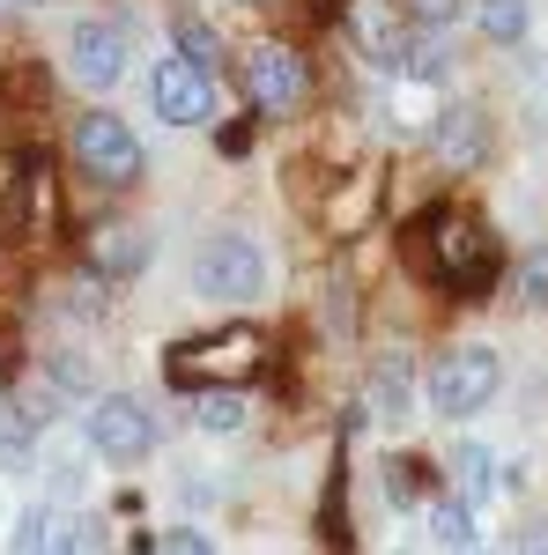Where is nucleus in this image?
<instances>
[{"label": "nucleus", "mask_w": 548, "mask_h": 555, "mask_svg": "<svg viewBox=\"0 0 548 555\" xmlns=\"http://www.w3.org/2000/svg\"><path fill=\"white\" fill-rule=\"evenodd\" d=\"M67 156H75V171L97 178V185H133L141 178V141H133L127 119H112V112H82L75 133H67Z\"/></svg>", "instance_id": "nucleus-4"}, {"label": "nucleus", "mask_w": 548, "mask_h": 555, "mask_svg": "<svg viewBox=\"0 0 548 555\" xmlns=\"http://www.w3.org/2000/svg\"><path fill=\"white\" fill-rule=\"evenodd\" d=\"M253 8H259V0H253Z\"/></svg>", "instance_id": "nucleus-29"}, {"label": "nucleus", "mask_w": 548, "mask_h": 555, "mask_svg": "<svg viewBox=\"0 0 548 555\" xmlns=\"http://www.w3.org/2000/svg\"><path fill=\"white\" fill-rule=\"evenodd\" d=\"M519 555H548V526H534V533L519 541Z\"/></svg>", "instance_id": "nucleus-26"}, {"label": "nucleus", "mask_w": 548, "mask_h": 555, "mask_svg": "<svg viewBox=\"0 0 548 555\" xmlns=\"http://www.w3.org/2000/svg\"><path fill=\"white\" fill-rule=\"evenodd\" d=\"M430 533H437V548H474V504L467 496H437Z\"/></svg>", "instance_id": "nucleus-18"}, {"label": "nucleus", "mask_w": 548, "mask_h": 555, "mask_svg": "<svg viewBox=\"0 0 548 555\" xmlns=\"http://www.w3.org/2000/svg\"><path fill=\"white\" fill-rule=\"evenodd\" d=\"M30 444H38V423H30L23 408H8V415H0V467L8 474L30 467Z\"/></svg>", "instance_id": "nucleus-19"}, {"label": "nucleus", "mask_w": 548, "mask_h": 555, "mask_svg": "<svg viewBox=\"0 0 548 555\" xmlns=\"http://www.w3.org/2000/svg\"><path fill=\"white\" fill-rule=\"evenodd\" d=\"M526 297H534V304H548V245H541L534 259H526Z\"/></svg>", "instance_id": "nucleus-25"}, {"label": "nucleus", "mask_w": 548, "mask_h": 555, "mask_svg": "<svg viewBox=\"0 0 548 555\" xmlns=\"http://www.w3.org/2000/svg\"><path fill=\"white\" fill-rule=\"evenodd\" d=\"M400 75L408 82H445L453 75V44H445V30H408V60H400Z\"/></svg>", "instance_id": "nucleus-16"}, {"label": "nucleus", "mask_w": 548, "mask_h": 555, "mask_svg": "<svg viewBox=\"0 0 548 555\" xmlns=\"http://www.w3.org/2000/svg\"><path fill=\"white\" fill-rule=\"evenodd\" d=\"M215 149H222V156H245V149H253V119H230V127L215 133Z\"/></svg>", "instance_id": "nucleus-23"}, {"label": "nucleus", "mask_w": 548, "mask_h": 555, "mask_svg": "<svg viewBox=\"0 0 548 555\" xmlns=\"http://www.w3.org/2000/svg\"><path fill=\"white\" fill-rule=\"evenodd\" d=\"M364 392H371V415H379L385 429H400L416 415V363H408V356H379Z\"/></svg>", "instance_id": "nucleus-12"}, {"label": "nucleus", "mask_w": 548, "mask_h": 555, "mask_svg": "<svg viewBox=\"0 0 548 555\" xmlns=\"http://www.w3.org/2000/svg\"><path fill=\"white\" fill-rule=\"evenodd\" d=\"M304 96H311V67H304V52L296 44H253L245 52V104H253V119H282V112H304Z\"/></svg>", "instance_id": "nucleus-6"}, {"label": "nucleus", "mask_w": 548, "mask_h": 555, "mask_svg": "<svg viewBox=\"0 0 548 555\" xmlns=\"http://www.w3.org/2000/svg\"><path fill=\"white\" fill-rule=\"evenodd\" d=\"M67 67H75V82L112 89L127 75V30H119L112 15H82V23L67 30Z\"/></svg>", "instance_id": "nucleus-10"}, {"label": "nucleus", "mask_w": 548, "mask_h": 555, "mask_svg": "<svg viewBox=\"0 0 548 555\" xmlns=\"http://www.w3.org/2000/svg\"><path fill=\"white\" fill-rule=\"evenodd\" d=\"M149 104H156L164 127H208L215 119V67L186 60V52L156 60L149 67Z\"/></svg>", "instance_id": "nucleus-7"}, {"label": "nucleus", "mask_w": 548, "mask_h": 555, "mask_svg": "<svg viewBox=\"0 0 548 555\" xmlns=\"http://www.w3.org/2000/svg\"><path fill=\"white\" fill-rule=\"evenodd\" d=\"M141 555H149V548H141Z\"/></svg>", "instance_id": "nucleus-30"}, {"label": "nucleus", "mask_w": 548, "mask_h": 555, "mask_svg": "<svg viewBox=\"0 0 548 555\" xmlns=\"http://www.w3.org/2000/svg\"><path fill=\"white\" fill-rule=\"evenodd\" d=\"M156 555H215V548L193 533V526H178V533H164V548H156Z\"/></svg>", "instance_id": "nucleus-24"}, {"label": "nucleus", "mask_w": 548, "mask_h": 555, "mask_svg": "<svg viewBox=\"0 0 548 555\" xmlns=\"http://www.w3.org/2000/svg\"><path fill=\"white\" fill-rule=\"evenodd\" d=\"M149 267V230H133V222H104L97 237H89V274H104V282H133Z\"/></svg>", "instance_id": "nucleus-11"}, {"label": "nucleus", "mask_w": 548, "mask_h": 555, "mask_svg": "<svg viewBox=\"0 0 548 555\" xmlns=\"http://www.w3.org/2000/svg\"><path fill=\"white\" fill-rule=\"evenodd\" d=\"M474 23L489 44H526L534 30V0H474Z\"/></svg>", "instance_id": "nucleus-14"}, {"label": "nucleus", "mask_w": 548, "mask_h": 555, "mask_svg": "<svg viewBox=\"0 0 548 555\" xmlns=\"http://www.w3.org/2000/svg\"><path fill=\"white\" fill-rule=\"evenodd\" d=\"M193 423L215 429V437L245 429V385H201V392H193Z\"/></svg>", "instance_id": "nucleus-15"}, {"label": "nucleus", "mask_w": 548, "mask_h": 555, "mask_svg": "<svg viewBox=\"0 0 548 555\" xmlns=\"http://www.w3.org/2000/svg\"><path fill=\"white\" fill-rule=\"evenodd\" d=\"M89 444H97L112 467H133L141 452H156V423H149V408H141L133 392H104V400L89 408Z\"/></svg>", "instance_id": "nucleus-8"}, {"label": "nucleus", "mask_w": 548, "mask_h": 555, "mask_svg": "<svg viewBox=\"0 0 548 555\" xmlns=\"http://www.w3.org/2000/svg\"><path fill=\"white\" fill-rule=\"evenodd\" d=\"M164 371L186 392H201V385H245L259 371V334L253 326H222V334H201V341H178L164 356Z\"/></svg>", "instance_id": "nucleus-3"}, {"label": "nucleus", "mask_w": 548, "mask_h": 555, "mask_svg": "<svg viewBox=\"0 0 548 555\" xmlns=\"http://www.w3.org/2000/svg\"><path fill=\"white\" fill-rule=\"evenodd\" d=\"M453 481H460L467 504H489V496H497V452H489V444H460V452H453Z\"/></svg>", "instance_id": "nucleus-17"}, {"label": "nucleus", "mask_w": 548, "mask_h": 555, "mask_svg": "<svg viewBox=\"0 0 548 555\" xmlns=\"http://www.w3.org/2000/svg\"><path fill=\"white\" fill-rule=\"evenodd\" d=\"M38 555H75V541H60V533H44V548Z\"/></svg>", "instance_id": "nucleus-27"}, {"label": "nucleus", "mask_w": 548, "mask_h": 555, "mask_svg": "<svg viewBox=\"0 0 548 555\" xmlns=\"http://www.w3.org/2000/svg\"><path fill=\"white\" fill-rule=\"evenodd\" d=\"M497 385H505V363H497V348H453V356H437V371H430V408L437 415H482L489 400H497Z\"/></svg>", "instance_id": "nucleus-5"}, {"label": "nucleus", "mask_w": 548, "mask_h": 555, "mask_svg": "<svg viewBox=\"0 0 548 555\" xmlns=\"http://www.w3.org/2000/svg\"><path fill=\"white\" fill-rule=\"evenodd\" d=\"M348 30H356V52H364V60H379L385 75H400V60H408V30H400L385 8L356 0V8H348Z\"/></svg>", "instance_id": "nucleus-13"}, {"label": "nucleus", "mask_w": 548, "mask_h": 555, "mask_svg": "<svg viewBox=\"0 0 548 555\" xmlns=\"http://www.w3.org/2000/svg\"><path fill=\"white\" fill-rule=\"evenodd\" d=\"M489 141H497V127H489V112H482L474 96H453V104L430 119V156H437L445 171H474V164L489 156Z\"/></svg>", "instance_id": "nucleus-9"}, {"label": "nucleus", "mask_w": 548, "mask_h": 555, "mask_svg": "<svg viewBox=\"0 0 548 555\" xmlns=\"http://www.w3.org/2000/svg\"><path fill=\"white\" fill-rule=\"evenodd\" d=\"M416 245H430V267H437V282H445L453 297H482V289H497V274H505L497 237L467 208H430V222L416 230Z\"/></svg>", "instance_id": "nucleus-1"}, {"label": "nucleus", "mask_w": 548, "mask_h": 555, "mask_svg": "<svg viewBox=\"0 0 548 555\" xmlns=\"http://www.w3.org/2000/svg\"><path fill=\"white\" fill-rule=\"evenodd\" d=\"M408 8H416V23H422V30H453L467 0H408Z\"/></svg>", "instance_id": "nucleus-21"}, {"label": "nucleus", "mask_w": 548, "mask_h": 555, "mask_svg": "<svg viewBox=\"0 0 548 555\" xmlns=\"http://www.w3.org/2000/svg\"><path fill=\"white\" fill-rule=\"evenodd\" d=\"M15 8H44V0H15Z\"/></svg>", "instance_id": "nucleus-28"}, {"label": "nucleus", "mask_w": 548, "mask_h": 555, "mask_svg": "<svg viewBox=\"0 0 548 555\" xmlns=\"http://www.w3.org/2000/svg\"><path fill=\"white\" fill-rule=\"evenodd\" d=\"M193 289L208 304H259L267 297V253L245 230H215L208 245L193 253Z\"/></svg>", "instance_id": "nucleus-2"}, {"label": "nucleus", "mask_w": 548, "mask_h": 555, "mask_svg": "<svg viewBox=\"0 0 548 555\" xmlns=\"http://www.w3.org/2000/svg\"><path fill=\"white\" fill-rule=\"evenodd\" d=\"M178 52H186V60H201V67H215V60H222V38H215L208 23L178 15Z\"/></svg>", "instance_id": "nucleus-20"}, {"label": "nucleus", "mask_w": 548, "mask_h": 555, "mask_svg": "<svg viewBox=\"0 0 548 555\" xmlns=\"http://www.w3.org/2000/svg\"><path fill=\"white\" fill-rule=\"evenodd\" d=\"M44 548V512H23V526H15V555H38Z\"/></svg>", "instance_id": "nucleus-22"}]
</instances>
